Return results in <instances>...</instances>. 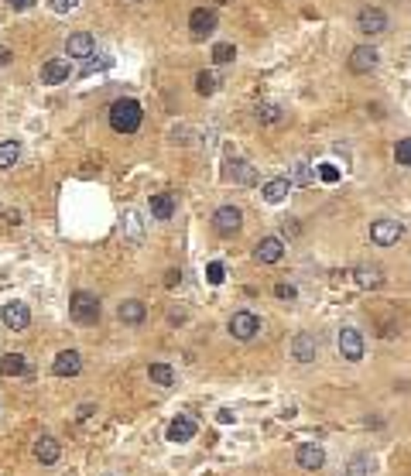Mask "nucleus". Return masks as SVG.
Segmentation results:
<instances>
[{
    "label": "nucleus",
    "mask_w": 411,
    "mask_h": 476,
    "mask_svg": "<svg viewBox=\"0 0 411 476\" xmlns=\"http://www.w3.org/2000/svg\"><path fill=\"white\" fill-rule=\"evenodd\" d=\"M65 55L69 58H93L96 55V38L89 34V31H76V34H69L65 38Z\"/></svg>",
    "instance_id": "7"
},
{
    "label": "nucleus",
    "mask_w": 411,
    "mask_h": 476,
    "mask_svg": "<svg viewBox=\"0 0 411 476\" xmlns=\"http://www.w3.org/2000/svg\"><path fill=\"white\" fill-rule=\"evenodd\" d=\"M127 230H130V237L134 240L141 237V216H137V212H130L127 216Z\"/></svg>",
    "instance_id": "36"
},
{
    "label": "nucleus",
    "mask_w": 411,
    "mask_h": 476,
    "mask_svg": "<svg viewBox=\"0 0 411 476\" xmlns=\"http://www.w3.org/2000/svg\"><path fill=\"white\" fill-rule=\"evenodd\" d=\"M274 295H278L282 302H295V298H298V291H295V285H278V288H274Z\"/></svg>",
    "instance_id": "35"
},
{
    "label": "nucleus",
    "mask_w": 411,
    "mask_h": 476,
    "mask_svg": "<svg viewBox=\"0 0 411 476\" xmlns=\"http://www.w3.org/2000/svg\"><path fill=\"white\" fill-rule=\"evenodd\" d=\"M196 93H199V96H213V93H216V76H213V72H199V76H196Z\"/></svg>",
    "instance_id": "30"
},
{
    "label": "nucleus",
    "mask_w": 411,
    "mask_h": 476,
    "mask_svg": "<svg viewBox=\"0 0 411 476\" xmlns=\"http://www.w3.org/2000/svg\"><path fill=\"white\" fill-rule=\"evenodd\" d=\"M257 120H260V124H278V120H282V106L260 103L257 106Z\"/></svg>",
    "instance_id": "28"
},
{
    "label": "nucleus",
    "mask_w": 411,
    "mask_h": 476,
    "mask_svg": "<svg viewBox=\"0 0 411 476\" xmlns=\"http://www.w3.org/2000/svg\"><path fill=\"white\" fill-rule=\"evenodd\" d=\"M288 188H291V179H271L267 186L260 188V195H264V202H271V206H278L288 199Z\"/></svg>",
    "instance_id": "21"
},
{
    "label": "nucleus",
    "mask_w": 411,
    "mask_h": 476,
    "mask_svg": "<svg viewBox=\"0 0 411 476\" xmlns=\"http://www.w3.org/2000/svg\"><path fill=\"white\" fill-rule=\"evenodd\" d=\"M350 476H374V459L370 456H357L350 463Z\"/></svg>",
    "instance_id": "31"
},
{
    "label": "nucleus",
    "mask_w": 411,
    "mask_h": 476,
    "mask_svg": "<svg viewBox=\"0 0 411 476\" xmlns=\"http://www.w3.org/2000/svg\"><path fill=\"white\" fill-rule=\"evenodd\" d=\"M7 7H14V11H27V7H31V0H7Z\"/></svg>",
    "instance_id": "39"
},
{
    "label": "nucleus",
    "mask_w": 411,
    "mask_h": 476,
    "mask_svg": "<svg viewBox=\"0 0 411 476\" xmlns=\"http://www.w3.org/2000/svg\"><path fill=\"white\" fill-rule=\"evenodd\" d=\"M223 278H227V267L220 264V261H213V264L206 267V281L209 285H223Z\"/></svg>",
    "instance_id": "34"
},
{
    "label": "nucleus",
    "mask_w": 411,
    "mask_h": 476,
    "mask_svg": "<svg viewBox=\"0 0 411 476\" xmlns=\"http://www.w3.org/2000/svg\"><path fill=\"white\" fill-rule=\"evenodd\" d=\"M179 281H182V271H168V278H165V285H168V288H175Z\"/></svg>",
    "instance_id": "38"
},
{
    "label": "nucleus",
    "mask_w": 411,
    "mask_h": 476,
    "mask_svg": "<svg viewBox=\"0 0 411 476\" xmlns=\"http://www.w3.org/2000/svg\"><path fill=\"white\" fill-rule=\"evenodd\" d=\"M357 285L360 288H381L384 285V271L377 264H360L357 267Z\"/></svg>",
    "instance_id": "22"
},
{
    "label": "nucleus",
    "mask_w": 411,
    "mask_h": 476,
    "mask_svg": "<svg viewBox=\"0 0 411 476\" xmlns=\"http://www.w3.org/2000/svg\"><path fill=\"white\" fill-rule=\"evenodd\" d=\"M312 182H315L312 168H308L305 161H298V165H295V172H291V186H312Z\"/></svg>",
    "instance_id": "29"
},
{
    "label": "nucleus",
    "mask_w": 411,
    "mask_h": 476,
    "mask_svg": "<svg viewBox=\"0 0 411 476\" xmlns=\"http://www.w3.org/2000/svg\"><path fill=\"white\" fill-rule=\"evenodd\" d=\"M315 175H319L326 186H336V182H339V168H336V165H329V161H322V165L315 168Z\"/></svg>",
    "instance_id": "33"
},
{
    "label": "nucleus",
    "mask_w": 411,
    "mask_h": 476,
    "mask_svg": "<svg viewBox=\"0 0 411 476\" xmlns=\"http://www.w3.org/2000/svg\"><path fill=\"white\" fill-rule=\"evenodd\" d=\"M31 367H27L25 353H7L4 360H0V373L4 377H21V373H27Z\"/></svg>",
    "instance_id": "23"
},
{
    "label": "nucleus",
    "mask_w": 411,
    "mask_h": 476,
    "mask_svg": "<svg viewBox=\"0 0 411 476\" xmlns=\"http://www.w3.org/2000/svg\"><path fill=\"white\" fill-rule=\"evenodd\" d=\"M34 459L42 463V466H55L58 463V456H62V449H58V442L51 439V435H42L38 442H34Z\"/></svg>",
    "instance_id": "17"
},
{
    "label": "nucleus",
    "mask_w": 411,
    "mask_h": 476,
    "mask_svg": "<svg viewBox=\"0 0 411 476\" xmlns=\"http://www.w3.org/2000/svg\"><path fill=\"white\" fill-rule=\"evenodd\" d=\"M233 58H236V49H233V45H227V41L213 45V62H216V65H230Z\"/></svg>",
    "instance_id": "27"
},
{
    "label": "nucleus",
    "mask_w": 411,
    "mask_h": 476,
    "mask_svg": "<svg viewBox=\"0 0 411 476\" xmlns=\"http://www.w3.org/2000/svg\"><path fill=\"white\" fill-rule=\"evenodd\" d=\"M387 25H391V21H387L384 7H374V4L360 7V14H357V31H360V34H367V38H374V34H384Z\"/></svg>",
    "instance_id": "3"
},
{
    "label": "nucleus",
    "mask_w": 411,
    "mask_h": 476,
    "mask_svg": "<svg viewBox=\"0 0 411 476\" xmlns=\"http://www.w3.org/2000/svg\"><path fill=\"white\" fill-rule=\"evenodd\" d=\"M216 4H227V0H216Z\"/></svg>",
    "instance_id": "43"
},
{
    "label": "nucleus",
    "mask_w": 411,
    "mask_h": 476,
    "mask_svg": "<svg viewBox=\"0 0 411 476\" xmlns=\"http://www.w3.org/2000/svg\"><path fill=\"white\" fill-rule=\"evenodd\" d=\"M7 62H11V52H7V49H0V65H7Z\"/></svg>",
    "instance_id": "42"
},
{
    "label": "nucleus",
    "mask_w": 411,
    "mask_h": 476,
    "mask_svg": "<svg viewBox=\"0 0 411 476\" xmlns=\"http://www.w3.org/2000/svg\"><path fill=\"white\" fill-rule=\"evenodd\" d=\"M69 76H72V65H69L65 58H49V62L42 65V82H49V86L69 82Z\"/></svg>",
    "instance_id": "15"
},
{
    "label": "nucleus",
    "mask_w": 411,
    "mask_h": 476,
    "mask_svg": "<svg viewBox=\"0 0 411 476\" xmlns=\"http://www.w3.org/2000/svg\"><path fill=\"white\" fill-rule=\"evenodd\" d=\"M394 158H398V165L411 168V137H401V141L394 144Z\"/></svg>",
    "instance_id": "32"
},
{
    "label": "nucleus",
    "mask_w": 411,
    "mask_h": 476,
    "mask_svg": "<svg viewBox=\"0 0 411 476\" xmlns=\"http://www.w3.org/2000/svg\"><path fill=\"white\" fill-rule=\"evenodd\" d=\"M196 439V422L189 415H179L168 425V442H192Z\"/></svg>",
    "instance_id": "18"
},
{
    "label": "nucleus",
    "mask_w": 411,
    "mask_h": 476,
    "mask_svg": "<svg viewBox=\"0 0 411 476\" xmlns=\"http://www.w3.org/2000/svg\"><path fill=\"white\" fill-rule=\"evenodd\" d=\"M336 343H339L343 360H350V364H360V360H363V353H367V343H363V336H360L353 326H343V329H339V336H336Z\"/></svg>",
    "instance_id": "4"
},
{
    "label": "nucleus",
    "mask_w": 411,
    "mask_h": 476,
    "mask_svg": "<svg viewBox=\"0 0 411 476\" xmlns=\"http://www.w3.org/2000/svg\"><path fill=\"white\" fill-rule=\"evenodd\" d=\"M240 223H244V212L236 210V206H220V210L213 212V226H216L220 237H233L240 230Z\"/></svg>",
    "instance_id": "6"
},
{
    "label": "nucleus",
    "mask_w": 411,
    "mask_h": 476,
    "mask_svg": "<svg viewBox=\"0 0 411 476\" xmlns=\"http://www.w3.org/2000/svg\"><path fill=\"white\" fill-rule=\"evenodd\" d=\"M291 353H295V360H298V364H312V360H315V353H319L315 336H312V333H298V336H295V343H291Z\"/></svg>",
    "instance_id": "16"
},
{
    "label": "nucleus",
    "mask_w": 411,
    "mask_h": 476,
    "mask_svg": "<svg viewBox=\"0 0 411 476\" xmlns=\"http://www.w3.org/2000/svg\"><path fill=\"white\" fill-rule=\"evenodd\" d=\"M377 62H381V55H377L374 45H357V49L350 52V72L367 76V72H374V69H377Z\"/></svg>",
    "instance_id": "8"
},
{
    "label": "nucleus",
    "mask_w": 411,
    "mask_h": 476,
    "mask_svg": "<svg viewBox=\"0 0 411 476\" xmlns=\"http://www.w3.org/2000/svg\"><path fill=\"white\" fill-rule=\"evenodd\" d=\"M148 377H151V384H158V387H172V384H175V371H172L168 364H151V367H148Z\"/></svg>",
    "instance_id": "25"
},
{
    "label": "nucleus",
    "mask_w": 411,
    "mask_h": 476,
    "mask_svg": "<svg viewBox=\"0 0 411 476\" xmlns=\"http://www.w3.org/2000/svg\"><path fill=\"white\" fill-rule=\"evenodd\" d=\"M230 165H233V168H227V179L240 182V186H254V182H257L254 168H251L247 161H230Z\"/></svg>",
    "instance_id": "24"
},
{
    "label": "nucleus",
    "mask_w": 411,
    "mask_h": 476,
    "mask_svg": "<svg viewBox=\"0 0 411 476\" xmlns=\"http://www.w3.org/2000/svg\"><path fill=\"white\" fill-rule=\"evenodd\" d=\"M69 312H72V319H76L79 326H96L100 322V298L93 295V291H76L72 295V302H69Z\"/></svg>",
    "instance_id": "2"
},
{
    "label": "nucleus",
    "mask_w": 411,
    "mask_h": 476,
    "mask_svg": "<svg viewBox=\"0 0 411 476\" xmlns=\"http://www.w3.org/2000/svg\"><path fill=\"white\" fill-rule=\"evenodd\" d=\"M295 463L302 470H322L326 466V452H322V446H315V442H305V446H298V452H295Z\"/></svg>",
    "instance_id": "14"
},
{
    "label": "nucleus",
    "mask_w": 411,
    "mask_h": 476,
    "mask_svg": "<svg viewBox=\"0 0 411 476\" xmlns=\"http://www.w3.org/2000/svg\"><path fill=\"white\" fill-rule=\"evenodd\" d=\"M216 422H220V425H230L233 415H230V411H220V415H216Z\"/></svg>",
    "instance_id": "41"
},
{
    "label": "nucleus",
    "mask_w": 411,
    "mask_h": 476,
    "mask_svg": "<svg viewBox=\"0 0 411 476\" xmlns=\"http://www.w3.org/2000/svg\"><path fill=\"white\" fill-rule=\"evenodd\" d=\"M18 158H21V144H18V141H4V144H0V172L14 168Z\"/></svg>",
    "instance_id": "26"
},
{
    "label": "nucleus",
    "mask_w": 411,
    "mask_h": 476,
    "mask_svg": "<svg viewBox=\"0 0 411 476\" xmlns=\"http://www.w3.org/2000/svg\"><path fill=\"white\" fill-rule=\"evenodd\" d=\"M148 210H151L154 219H172L175 216V199L168 195V192H158V195H151V202H148Z\"/></svg>",
    "instance_id": "20"
},
{
    "label": "nucleus",
    "mask_w": 411,
    "mask_h": 476,
    "mask_svg": "<svg viewBox=\"0 0 411 476\" xmlns=\"http://www.w3.org/2000/svg\"><path fill=\"white\" fill-rule=\"evenodd\" d=\"M370 240H374L377 247L398 243V240H401V223H398V219H377V223L370 226Z\"/></svg>",
    "instance_id": "10"
},
{
    "label": "nucleus",
    "mask_w": 411,
    "mask_h": 476,
    "mask_svg": "<svg viewBox=\"0 0 411 476\" xmlns=\"http://www.w3.org/2000/svg\"><path fill=\"white\" fill-rule=\"evenodd\" d=\"M76 4L79 0H51V11H55V14H65V11H72Z\"/></svg>",
    "instance_id": "37"
},
{
    "label": "nucleus",
    "mask_w": 411,
    "mask_h": 476,
    "mask_svg": "<svg viewBox=\"0 0 411 476\" xmlns=\"http://www.w3.org/2000/svg\"><path fill=\"white\" fill-rule=\"evenodd\" d=\"M51 373L55 377H76V373H82V356H79L76 349H62L51 360Z\"/></svg>",
    "instance_id": "12"
},
{
    "label": "nucleus",
    "mask_w": 411,
    "mask_h": 476,
    "mask_svg": "<svg viewBox=\"0 0 411 476\" xmlns=\"http://www.w3.org/2000/svg\"><path fill=\"white\" fill-rule=\"evenodd\" d=\"M89 415H93V404H82V408H79V422H86Z\"/></svg>",
    "instance_id": "40"
},
{
    "label": "nucleus",
    "mask_w": 411,
    "mask_h": 476,
    "mask_svg": "<svg viewBox=\"0 0 411 476\" xmlns=\"http://www.w3.org/2000/svg\"><path fill=\"white\" fill-rule=\"evenodd\" d=\"M189 27H192V38H209L216 31V11H206V7H196L189 14Z\"/></svg>",
    "instance_id": "13"
},
{
    "label": "nucleus",
    "mask_w": 411,
    "mask_h": 476,
    "mask_svg": "<svg viewBox=\"0 0 411 476\" xmlns=\"http://www.w3.org/2000/svg\"><path fill=\"white\" fill-rule=\"evenodd\" d=\"M0 319H4V326H7V329L21 333V329L31 326V309H27L25 302H7V305L0 309Z\"/></svg>",
    "instance_id": "9"
},
{
    "label": "nucleus",
    "mask_w": 411,
    "mask_h": 476,
    "mask_svg": "<svg viewBox=\"0 0 411 476\" xmlns=\"http://www.w3.org/2000/svg\"><path fill=\"white\" fill-rule=\"evenodd\" d=\"M141 120H144V110H141L137 100H130V96L113 100V106H110V127L117 134H137L141 131Z\"/></svg>",
    "instance_id": "1"
},
{
    "label": "nucleus",
    "mask_w": 411,
    "mask_h": 476,
    "mask_svg": "<svg viewBox=\"0 0 411 476\" xmlns=\"http://www.w3.org/2000/svg\"><path fill=\"white\" fill-rule=\"evenodd\" d=\"M257 329H260V319L254 316V312H233L230 316V336L233 340H240V343H247V340H254Z\"/></svg>",
    "instance_id": "5"
},
{
    "label": "nucleus",
    "mask_w": 411,
    "mask_h": 476,
    "mask_svg": "<svg viewBox=\"0 0 411 476\" xmlns=\"http://www.w3.org/2000/svg\"><path fill=\"white\" fill-rule=\"evenodd\" d=\"M284 257V243L282 237H264L260 243L254 247V261L257 264H278Z\"/></svg>",
    "instance_id": "11"
},
{
    "label": "nucleus",
    "mask_w": 411,
    "mask_h": 476,
    "mask_svg": "<svg viewBox=\"0 0 411 476\" xmlns=\"http://www.w3.org/2000/svg\"><path fill=\"white\" fill-rule=\"evenodd\" d=\"M144 316H148V309H144V302H137V298L120 302V309H117V319H120V322H127V326H141Z\"/></svg>",
    "instance_id": "19"
}]
</instances>
